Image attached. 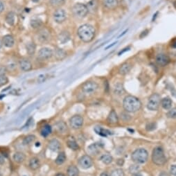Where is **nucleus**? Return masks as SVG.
I'll return each instance as SVG.
<instances>
[{"instance_id": "obj_45", "label": "nucleus", "mask_w": 176, "mask_h": 176, "mask_svg": "<svg viewBox=\"0 0 176 176\" xmlns=\"http://www.w3.org/2000/svg\"><path fill=\"white\" fill-rule=\"evenodd\" d=\"M7 72V67L0 65V76H5L6 73Z\"/></svg>"}, {"instance_id": "obj_48", "label": "nucleus", "mask_w": 176, "mask_h": 176, "mask_svg": "<svg viewBox=\"0 0 176 176\" xmlns=\"http://www.w3.org/2000/svg\"><path fill=\"white\" fill-rule=\"evenodd\" d=\"M4 9H5L4 4V2L1 1V0H0V14L4 11Z\"/></svg>"}, {"instance_id": "obj_30", "label": "nucleus", "mask_w": 176, "mask_h": 176, "mask_svg": "<svg viewBox=\"0 0 176 176\" xmlns=\"http://www.w3.org/2000/svg\"><path fill=\"white\" fill-rule=\"evenodd\" d=\"M87 7H88V11L92 12V13H94V11H96L97 10V7H98V6H97L96 0H92V1H90V2L88 4Z\"/></svg>"}, {"instance_id": "obj_42", "label": "nucleus", "mask_w": 176, "mask_h": 176, "mask_svg": "<svg viewBox=\"0 0 176 176\" xmlns=\"http://www.w3.org/2000/svg\"><path fill=\"white\" fill-rule=\"evenodd\" d=\"M9 83V79L6 76H0V87H2Z\"/></svg>"}, {"instance_id": "obj_33", "label": "nucleus", "mask_w": 176, "mask_h": 176, "mask_svg": "<svg viewBox=\"0 0 176 176\" xmlns=\"http://www.w3.org/2000/svg\"><path fill=\"white\" fill-rule=\"evenodd\" d=\"M42 20L39 18H33L31 20V26L33 29H38L42 26Z\"/></svg>"}, {"instance_id": "obj_37", "label": "nucleus", "mask_w": 176, "mask_h": 176, "mask_svg": "<svg viewBox=\"0 0 176 176\" xmlns=\"http://www.w3.org/2000/svg\"><path fill=\"white\" fill-rule=\"evenodd\" d=\"M66 0H50V4L54 7H60L64 4Z\"/></svg>"}, {"instance_id": "obj_46", "label": "nucleus", "mask_w": 176, "mask_h": 176, "mask_svg": "<svg viewBox=\"0 0 176 176\" xmlns=\"http://www.w3.org/2000/svg\"><path fill=\"white\" fill-rule=\"evenodd\" d=\"M46 75L44 74H40L39 76H38V81L40 83H43L46 80Z\"/></svg>"}, {"instance_id": "obj_31", "label": "nucleus", "mask_w": 176, "mask_h": 176, "mask_svg": "<svg viewBox=\"0 0 176 176\" xmlns=\"http://www.w3.org/2000/svg\"><path fill=\"white\" fill-rule=\"evenodd\" d=\"M67 144L68 147L72 149L73 151H77V150L79 149V146L78 145V143L74 139H69L67 141Z\"/></svg>"}, {"instance_id": "obj_1", "label": "nucleus", "mask_w": 176, "mask_h": 176, "mask_svg": "<svg viewBox=\"0 0 176 176\" xmlns=\"http://www.w3.org/2000/svg\"><path fill=\"white\" fill-rule=\"evenodd\" d=\"M95 29L90 24H83L78 29V35L84 42H90L95 37Z\"/></svg>"}, {"instance_id": "obj_16", "label": "nucleus", "mask_w": 176, "mask_h": 176, "mask_svg": "<svg viewBox=\"0 0 176 176\" xmlns=\"http://www.w3.org/2000/svg\"><path fill=\"white\" fill-rule=\"evenodd\" d=\"M54 55L57 60H62L67 56V52L61 48H56L54 52Z\"/></svg>"}, {"instance_id": "obj_26", "label": "nucleus", "mask_w": 176, "mask_h": 176, "mask_svg": "<svg viewBox=\"0 0 176 176\" xmlns=\"http://www.w3.org/2000/svg\"><path fill=\"white\" fill-rule=\"evenodd\" d=\"M67 175L68 176H78L79 175V171L78 168L74 165L70 166L67 169Z\"/></svg>"}, {"instance_id": "obj_56", "label": "nucleus", "mask_w": 176, "mask_h": 176, "mask_svg": "<svg viewBox=\"0 0 176 176\" xmlns=\"http://www.w3.org/2000/svg\"><path fill=\"white\" fill-rule=\"evenodd\" d=\"M2 45H3L2 41H1V40H0V49H1V47H2Z\"/></svg>"}, {"instance_id": "obj_9", "label": "nucleus", "mask_w": 176, "mask_h": 176, "mask_svg": "<svg viewBox=\"0 0 176 176\" xmlns=\"http://www.w3.org/2000/svg\"><path fill=\"white\" fill-rule=\"evenodd\" d=\"M54 55V52L51 49L47 47H44L40 49V51H38V58L40 60H48L52 57Z\"/></svg>"}, {"instance_id": "obj_8", "label": "nucleus", "mask_w": 176, "mask_h": 176, "mask_svg": "<svg viewBox=\"0 0 176 176\" xmlns=\"http://www.w3.org/2000/svg\"><path fill=\"white\" fill-rule=\"evenodd\" d=\"M53 18L56 23L61 24L65 21L67 18L66 12L61 9L56 10L53 14Z\"/></svg>"}, {"instance_id": "obj_54", "label": "nucleus", "mask_w": 176, "mask_h": 176, "mask_svg": "<svg viewBox=\"0 0 176 176\" xmlns=\"http://www.w3.org/2000/svg\"><path fill=\"white\" fill-rule=\"evenodd\" d=\"M171 46L173 48L176 49V40H175V41L173 42V43L171 44Z\"/></svg>"}, {"instance_id": "obj_6", "label": "nucleus", "mask_w": 176, "mask_h": 176, "mask_svg": "<svg viewBox=\"0 0 176 176\" xmlns=\"http://www.w3.org/2000/svg\"><path fill=\"white\" fill-rule=\"evenodd\" d=\"M72 12L75 16L77 17H85L88 13V9L86 5L81 3L76 4L72 8Z\"/></svg>"}, {"instance_id": "obj_59", "label": "nucleus", "mask_w": 176, "mask_h": 176, "mask_svg": "<svg viewBox=\"0 0 176 176\" xmlns=\"http://www.w3.org/2000/svg\"><path fill=\"white\" fill-rule=\"evenodd\" d=\"M32 1H33V2H34V3H37V2H38V1H39V0H32Z\"/></svg>"}, {"instance_id": "obj_27", "label": "nucleus", "mask_w": 176, "mask_h": 176, "mask_svg": "<svg viewBox=\"0 0 176 176\" xmlns=\"http://www.w3.org/2000/svg\"><path fill=\"white\" fill-rule=\"evenodd\" d=\"M161 105L163 107V108L166 109V110H169L171 108L172 106V101L171 99L169 98V97H166L161 100Z\"/></svg>"}, {"instance_id": "obj_28", "label": "nucleus", "mask_w": 176, "mask_h": 176, "mask_svg": "<svg viewBox=\"0 0 176 176\" xmlns=\"http://www.w3.org/2000/svg\"><path fill=\"white\" fill-rule=\"evenodd\" d=\"M108 121L110 123L114 124L118 122V116H117L116 112L114 110H112L109 114V116L108 117Z\"/></svg>"}, {"instance_id": "obj_20", "label": "nucleus", "mask_w": 176, "mask_h": 176, "mask_svg": "<svg viewBox=\"0 0 176 176\" xmlns=\"http://www.w3.org/2000/svg\"><path fill=\"white\" fill-rule=\"evenodd\" d=\"M58 40L61 44H65L70 40V34L66 31H62L58 35Z\"/></svg>"}, {"instance_id": "obj_11", "label": "nucleus", "mask_w": 176, "mask_h": 176, "mask_svg": "<svg viewBox=\"0 0 176 176\" xmlns=\"http://www.w3.org/2000/svg\"><path fill=\"white\" fill-rule=\"evenodd\" d=\"M78 164L80 166V167L84 169H90L93 165V160L92 157L89 155H84L80 157L78 161Z\"/></svg>"}, {"instance_id": "obj_10", "label": "nucleus", "mask_w": 176, "mask_h": 176, "mask_svg": "<svg viewBox=\"0 0 176 176\" xmlns=\"http://www.w3.org/2000/svg\"><path fill=\"white\" fill-rule=\"evenodd\" d=\"M70 125L74 129L80 128L83 125V118L80 115H74L70 119Z\"/></svg>"}, {"instance_id": "obj_17", "label": "nucleus", "mask_w": 176, "mask_h": 176, "mask_svg": "<svg viewBox=\"0 0 176 176\" xmlns=\"http://www.w3.org/2000/svg\"><path fill=\"white\" fill-rule=\"evenodd\" d=\"M103 4L108 9H114L118 7V0H104Z\"/></svg>"}, {"instance_id": "obj_18", "label": "nucleus", "mask_w": 176, "mask_h": 176, "mask_svg": "<svg viewBox=\"0 0 176 176\" xmlns=\"http://www.w3.org/2000/svg\"><path fill=\"white\" fill-rule=\"evenodd\" d=\"M49 148L54 152H58L60 148V143L57 139H52L49 142Z\"/></svg>"}, {"instance_id": "obj_39", "label": "nucleus", "mask_w": 176, "mask_h": 176, "mask_svg": "<svg viewBox=\"0 0 176 176\" xmlns=\"http://www.w3.org/2000/svg\"><path fill=\"white\" fill-rule=\"evenodd\" d=\"M35 139V137L33 135H28L23 140V143L24 145H29L31 144V143H33Z\"/></svg>"}, {"instance_id": "obj_32", "label": "nucleus", "mask_w": 176, "mask_h": 176, "mask_svg": "<svg viewBox=\"0 0 176 176\" xmlns=\"http://www.w3.org/2000/svg\"><path fill=\"white\" fill-rule=\"evenodd\" d=\"M66 160V155L64 152H60L59 154H58L57 158L56 159V163L58 165L62 164Z\"/></svg>"}, {"instance_id": "obj_50", "label": "nucleus", "mask_w": 176, "mask_h": 176, "mask_svg": "<svg viewBox=\"0 0 176 176\" xmlns=\"http://www.w3.org/2000/svg\"><path fill=\"white\" fill-rule=\"evenodd\" d=\"M123 163H124V161H123V159H119L117 160V164H118L119 166H122Z\"/></svg>"}, {"instance_id": "obj_12", "label": "nucleus", "mask_w": 176, "mask_h": 176, "mask_svg": "<svg viewBox=\"0 0 176 176\" xmlns=\"http://www.w3.org/2000/svg\"><path fill=\"white\" fill-rule=\"evenodd\" d=\"M19 65L20 69L24 72H29L33 68L31 62L28 59H26V58H22V59L20 60Z\"/></svg>"}, {"instance_id": "obj_35", "label": "nucleus", "mask_w": 176, "mask_h": 176, "mask_svg": "<svg viewBox=\"0 0 176 176\" xmlns=\"http://www.w3.org/2000/svg\"><path fill=\"white\" fill-rule=\"evenodd\" d=\"M101 160L105 164H109L113 160L112 157L110 155H104L101 157Z\"/></svg>"}, {"instance_id": "obj_13", "label": "nucleus", "mask_w": 176, "mask_h": 176, "mask_svg": "<svg viewBox=\"0 0 176 176\" xmlns=\"http://www.w3.org/2000/svg\"><path fill=\"white\" fill-rule=\"evenodd\" d=\"M51 39V35L50 33L47 30L42 29L39 32L38 34V40L40 42H41L42 43H46V42H49Z\"/></svg>"}, {"instance_id": "obj_14", "label": "nucleus", "mask_w": 176, "mask_h": 176, "mask_svg": "<svg viewBox=\"0 0 176 176\" xmlns=\"http://www.w3.org/2000/svg\"><path fill=\"white\" fill-rule=\"evenodd\" d=\"M156 62L159 66L164 67L169 62V58L164 54H159L156 56Z\"/></svg>"}, {"instance_id": "obj_47", "label": "nucleus", "mask_w": 176, "mask_h": 176, "mask_svg": "<svg viewBox=\"0 0 176 176\" xmlns=\"http://www.w3.org/2000/svg\"><path fill=\"white\" fill-rule=\"evenodd\" d=\"M170 171H171L172 175L176 176V165L171 166V169H170Z\"/></svg>"}, {"instance_id": "obj_5", "label": "nucleus", "mask_w": 176, "mask_h": 176, "mask_svg": "<svg viewBox=\"0 0 176 176\" xmlns=\"http://www.w3.org/2000/svg\"><path fill=\"white\" fill-rule=\"evenodd\" d=\"M161 103L160 96L158 94H153L148 101L147 108L148 110L155 111L158 110Z\"/></svg>"}, {"instance_id": "obj_51", "label": "nucleus", "mask_w": 176, "mask_h": 176, "mask_svg": "<svg viewBox=\"0 0 176 176\" xmlns=\"http://www.w3.org/2000/svg\"><path fill=\"white\" fill-rule=\"evenodd\" d=\"M159 176H170V175H169V173H167V172L162 171V172H161L160 173H159Z\"/></svg>"}, {"instance_id": "obj_15", "label": "nucleus", "mask_w": 176, "mask_h": 176, "mask_svg": "<svg viewBox=\"0 0 176 176\" xmlns=\"http://www.w3.org/2000/svg\"><path fill=\"white\" fill-rule=\"evenodd\" d=\"M2 43L7 47L11 48L12 46H13L14 44H15V40H14V38L12 35H7L3 37Z\"/></svg>"}, {"instance_id": "obj_44", "label": "nucleus", "mask_w": 176, "mask_h": 176, "mask_svg": "<svg viewBox=\"0 0 176 176\" xmlns=\"http://www.w3.org/2000/svg\"><path fill=\"white\" fill-rule=\"evenodd\" d=\"M139 169V166H137V165H132L130 167V173H132L133 174L136 173H138Z\"/></svg>"}, {"instance_id": "obj_24", "label": "nucleus", "mask_w": 176, "mask_h": 176, "mask_svg": "<svg viewBox=\"0 0 176 176\" xmlns=\"http://www.w3.org/2000/svg\"><path fill=\"white\" fill-rule=\"evenodd\" d=\"M26 156L24 155V153L22 152H16L15 154L13 155V159L15 162L21 164L25 160Z\"/></svg>"}, {"instance_id": "obj_29", "label": "nucleus", "mask_w": 176, "mask_h": 176, "mask_svg": "<svg viewBox=\"0 0 176 176\" xmlns=\"http://www.w3.org/2000/svg\"><path fill=\"white\" fill-rule=\"evenodd\" d=\"M15 15L13 12H9L6 16V22L9 25L13 26L15 24Z\"/></svg>"}, {"instance_id": "obj_57", "label": "nucleus", "mask_w": 176, "mask_h": 176, "mask_svg": "<svg viewBox=\"0 0 176 176\" xmlns=\"http://www.w3.org/2000/svg\"><path fill=\"white\" fill-rule=\"evenodd\" d=\"M116 44V42H114V43H112V45H109V46H108V47H107V48H106V49H108V48H110V47H111V46H113V45H114V44Z\"/></svg>"}, {"instance_id": "obj_41", "label": "nucleus", "mask_w": 176, "mask_h": 176, "mask_svg": "<svg viewBox=\"0 0 176 176\" xmlns=\"http://www.w3.org/2000/svg\"><path fill=\"white\" fill-rule=\"evenodd\" d=\"M167 117L171 119H176V108L169 110L167 113Z\"/></svg>"}, {"instance_id": "obj_2", "label": "nucleus", "mask_w": 176, "mask_h": 176, "mask_svg": "<svg viewBox=\"0 0 176 176\" xmlns=\"http://www.w3.org/2000/svg\"><path fill=\"white\" fill-rule=\"evenodd\" d=\"M123 108L128 112H136L140 110L141 103L139 99L133 96H127L123 99Z\"/></svg>"}, {"instance_id": "obj_7", "label": "nucleus", "mask_w": 176, "mask_h": 176, "mask_svg": "<svg viewBox=\"0 0 176 176\" xmlns=\"http://www.w3.org/2000/svg\"><path fill=\"white\" fill-rule=\"evenodd\" d=\"M99 88L98 84L94 81H88L83 85L82 91L85 94H91L94 93Z\"/></svg>"}, {"instance_id": "obj_25", "label": "nucleus", "mask_w": 176, "mask_h": 176, "mask_svg": "<svg viewBox=\"0 0 176 176\" xmlns=\"http://www.w3.org/2000/svg\"><path fill=\"white\" fill-rule=\"evenodd\" d=\"M40 166L39 159L37 157H33L29 161V167L32 170H37Z\"/></svg>"}, {"instance_id": "obj_19", "label": "nucleus", "mask_w": 176, "mask_h": 176, "mask_svg": "<svg viewBox=\"0 0 176 176\" xmlns=\"http://www.w3.org/2000/svg\"><path fill=\"white\" fill-rule=\"evenodd\" d=\"M101 148V144L100 143H95L93 144L90 145V146L88 148V151L90 155H97L100 152Z\"/></svg>"}, {"instance_id": "obj_4", "label": "nucleus", "mask_w": 176, "mask_h": 176, "mask_svg": "<svg viewBox=\"0 0 176 176\" xmlns=\"http://www.w3.org/2000/svg\"><path fill=\"white\" fill-rule=\"evenodd\" d=\"M132 159L135 162L143 164L147 161L148 157V153L144 148H139L135 151L131 155Z\"/></svg>"}, {"instance_id": "obj_23", "label": "nucleus", "mask_w": 176, "mask_h": 176, "mask_svg": "<svg viewBox=\"0 0 176 176\" xmlns=\"http://www.w3.org/2000/svg\"><path fill=\"white\" fill-rule=\"evenodd\" d=\"M26 49H27V54L29 56H33L35 52L36 46L33 42H28L26 45Z\"/></svg>"}, {"instance_id": "obj_55", "label": "nucleus", "mask_w": 176, "mask_h": 176, "mask_svg": "<svg viewBox=\"0 0 176 176\" xmlns=\"http://www.w3.org/2000/svg\"><path fill=\"white\" fill-rule=\"evenodd\" d=\"M133 176H142V175H141V174H140V173H134V174H133Z\"/></svg>"}, {"instance_id": "obj_43", "label": "nucleus", "mask_w": 176, "mask_h": 176, "mask_svg": "<svg viewBox=\"0 0 176 176\" xmlns=\"http://www.w3.org/2000/svg\"><path fill=\"white\" fill-rule=\"evenodd\" d=\"M146 128L148 131H151V130H153L156 128V124L155 123H148L146 126Z\"/></svg>"}, {"instance_id": "obj_38", "label": "nucleus", "mask_w": 176, "mask_h": 176, "mask_svg": "<svg viewBox=\"0 0 176 176\" xmlns=\"http://www.w3.org/2000/svg\"><path fill=\"white\" fill-rule=\"evenodd\" d=\"M56 128H57L58 130L60 133H64L67 129V124L64 122H62V121H60V122H58L57 124H56Z\"/></svg>"}, {"instance_id": "obj_58", "label": "nucleus", "mask_w": 176, "mask_h": 176, "mask_svg": "<svg viewBox=\"0 0 176 176\" xmlns=\"http://www.w3.org/2000/svg\"><path fill=\"white\" fill-rule=\"evenodd\" d=\"M56 176H65V175H64V174H62V173H58Z\"/></svg>"}, {"instance_id": "obj_34", "label": "nucleus", "mask_w": 176, "mask_h": 176, "mask_svg": "<svg viewBox=\"0 0 176 176\" xmlns=\"http://www.w3.org/2000/svg\"><path fill=\"white\" fill-rule=\"evenodd\" d=\"M51 133V127L49 125H45L42 127L41 130V135L43 137H47Z\"/></svg>"}, {"instance_id": "obj_53", "label": "nucleus", "mask_w": 176, "mask_h": 176, "mask_svg": "<svg viewBox=\"0 0 176 176\" xmlns=\"http://www.w3.org/2000/svg\"><path fill=\"white\" fill-rule=\"evenodd\" d=\"M100 176H110V175H109V173H107V172H104L101 174Z\"/></svg>"}, {"instance_id": "obj_3", "label": "nucleus", "mask_w": 176, "mask_h": 176, "mask_svg": "<svg viewBox=\"0 0 176 176\" xmlns=\"http://www.w3.org/2000/svg\"><path fill=\"white\" fill-rule=\"evenodd\" d=\"M152 161L155 164L162 166L167 162V158L164 155V150L161 147H157L154 148L152 153Z\"/></svg>"}, {"instance_id": "obj_36", "label": "nucleus", "mask_w": 176, "mask_h": 176, "mask_svg": "<svg viewBox=\"0 0 176 176\" xmlns=\"http://www.w3.org/2000/svg\"><path fill=\"white\" fill-rule=\"evenodd\" d=\"M114 92L115 94H123V93L124 92V89H123V87L121 84L117 83L115 85L114 88Z\"/></svg>"}, {"instance_id": "obj_22", "label": "nucleus", "mask_w": 176, "mask_h": 176, "mask_svg": "<svg viewBox=\"0 0 176 176\" xmlns=\"http://www.w3.org/2000/svg\"><path fill=\"white\" fill-rule=\"evenodd\" d=\"M94 131L96 132V134H98L103 137H106V136H108V135L112 134V133L111 132L110 130H107V129L103 128L101 126L95 127Z\"/></svg>"}, {"instance_id": "obj_49", "label": "nucleus", "mask_w": 176, "mask_h": 176, "mask_svg": "<svg viewBox=\"0 0 176 176\" xmlns=\"http://www.w3.org/2000/svg\"><path fill=\"white\" fill-rule=\"evenodd\" d=\"M4 162H5L4 157L2 155L0 154V164H3L4 163Z\"/></svg>"}, {"instance_id": "obj_60", "label": "nucleus", "mask_w": 176, "mask_h": 176, "mask_svg": "<svg viewBox=\"0 0 176 176\" xmlns=\"http://www.w3.org/2000/svg\"><path fill=\"white\" fill-rule=\"evenodd\" d=\"M0 176H2V175H1V173H0Z\"/></svg>"}, {"instance_id": "obj_21", "label": "nucleus", "mask_w": 176, "mask_h": 176, "mask_svg": "<svg viewBox=\"0 0 176 176\" xmlns=\"http://www.w3.org/2000/svg\"><path fill=\"white\" fill-rule=\"evenodd\" d=\"M131 67H132V66H131V64L130 63H128V62H125V63L121 64L120 67H119V74L121 75L127 74L130 71Z\"/></svg>"}, {"instance_id": "obj_40", "label": "nucleus", "mask_w": 176, "mask_h": 176, "mask_svg": "<svg viewBox=\"0 0 176 176\" xmlns=\"http://www.w3.org/2000/svg\"><path fill=\"white\" fill-rule=\"evenodd\" d=\"M110 176H124V172L122 169H117L112 171Z\"/></svg>"}, {"instance_id": "obj_52", "label": "nucleus", "mask_w": 176, "mask_h": 176, "mask_svg": "<svg viewBox=\"0 0 176 176\" xmlns=\"http://www.w3.org/2000/svg\"><path fill=\"white\" fill-rule=\"evenodd\" d=\"M8 67H10V70H12V69H15L16 67V66H15V64L13 63V64H9V65L8 66Z\"/></svg>"}]
</instances>
